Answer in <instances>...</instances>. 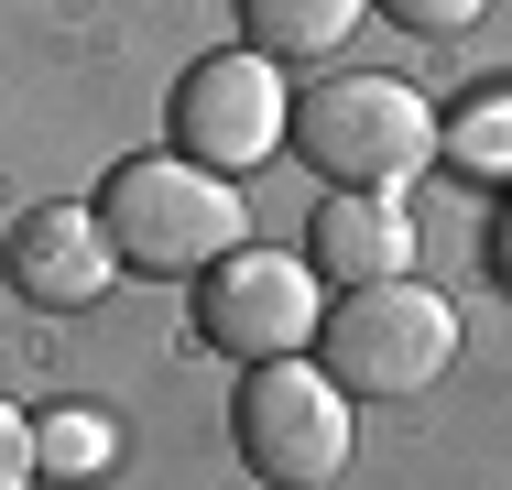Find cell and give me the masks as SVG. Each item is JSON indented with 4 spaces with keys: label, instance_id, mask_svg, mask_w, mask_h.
<instances>
[{
    "label": "cell",
    "instance_id": "1",
    "mask_svg": "<svg viewBox=\"0 0 512 490\" xmlns=\"http://www.w3.org/2000/svg\"><path fill=\"white\" fill-rule=\"evenodd\" d=\"M99 218L120 273H153V284H197L218 251H240V186L207 175L186 153H131L99 175Z\"/></svg>",
    "mask_w": 512,
    "mask_h": 490
},
{
    "label": "cell",
    "instance_id": "2",
    "mask_svg": "<svg viewBox=\"0 0 512 490\" xmlns=\"http://www.w3.org/2000/svg\"><path fill=\"white\" fill-rule=\"evenodd\" d=\"M295 153H306L327 186H360V196H404L425 164H436V109L425 88L404 77H371V66H338V77H316L295 88V131H284Z\"/></svg>",
    "mask_w": 512,
    "mask_h": 490
},
{
    "label": "cell",
    "instance_id": "3",
    "mask_svg": "<svg viewBox=\"0 0 512 490\" xmlns=\"http://www.w3.org/2000/svg\"><path fill=\"white\" fill-rule=\"evenodd\" d=\"M316 360L349 403H404L425 392L447 360H458V305L414 273H382V284H349L316 327Z\"/></svg>",
    "mask_w": 512,
    "mask_h": 490
},
{
    "label": "cell",
    "instance_id": "4",
    "mask_svg": "<svg viewBox=\"0 0 512 490\" xmlns=\"http://www.w3.org/2000/svg\"><path fill=\"white\" fill-rule=\"evenodd\" d=\"M251 480L273 490H327L349 469V392L327 382V360H251L240 371V414H229Z\"/></svg>",
    "mask_w": 512,
    "mask_h": 490
},
{
    "label": "cell",
    "instance_id": "5",
    "mask_svg": "<svg viewBox=\"0 0 512 490\" xmlns=\"http://www.w3.org/2000/svg\"><path fill=\"white\" fill-rule=\"evenodd\" d=\"M316 327H327V284H316L306 251L240 240V251H218V262L197 273V338L229 349L240 371H251V360H295V349H316Z\"/></svg>",
    "mask_w": 512,
    "mask_h": 490
},
{
    "label": "cell",
    "instance_id": "6",
    "mask_svg": "<svg viewBox=\"0 0 512 490\" xmlns=\"http://www.w3.org/2000/svg\"><path fill=\"white\" fill-rule=\"evenodd\" d=\"M284 131H295V98H284V66H273V55L229 44V55L186 66V88H175V153H186V164L251 175Z\"/></svg>",
    "mask_w": 512,
    "mask_h": 490
},
{
    "label": "cell",
    "instance_id": "7",
    "mask_svg": "<svg viewBox=\"0 0 512 490\" xmlns=\"http://www.w3.org/2000/svg\"><path fill=\"white\" fill-rule=\"evenodd\" d=\"M0 284L22 294V305H44V316H88V305L120 284V251H109L99 196H88V207H77V196L22 207L11 240H0Z\"/></svg>",
    "mask_w": 512,
    "mask_h": 490
},
{
    "label": "cell",
    "instance_id": "8",
    "mask_svg": "<svg viewBox=\"0 0 512 490\" xmlns=\"http://www.w3.org/2000/svg\"><path fill=\"white\" fill-rule=\"evenodd\" d=\"M306 262L327 294L349 284H382V273H404L414 262V229H404V196H360V186H327L306 218Z\"/></svg>",
    "mask_w": 512,
    "mask_h": 490
},
{
    "label": "cell",
    "instance_id": "9",
    "mask_svg": "<svg viewBox=\"0 0 512 490\" xmlns=\"http://www.w3.org/2000/svg\"><path fill=\"white\" fill-rule=\"evenodd\" d=\"M371 0H240V44L273 66H327Z\"/></svg>",
    "mask_w": 512,
    "mask_h": 490
},
{
    "label": "cell",
    "instance_id": "10",
    "mask_svg": "<svg viewBox=\"0 0 512 490\" xmlns=\"http://www.w3.org/2000/svg\"><path fill=\"white\" fill-rule=\"evenodd\" d=\"M109 458H120V425H109L99 403H55L44 425H33V469L44 480H109Z\"/></svg>",
    "mask_w": 512,
    "mask_h": 490
},
{
    "label": "cell",
    "instance_id": "11",
    "mask_svg": "<svg viewBox=\"0 0 512 490\" xmlns=\"http://www.w3.org/2000/svg\"><path fill=\"white\" fill-rule=\"evenodd\" d=\"M436 153L469 164V175H512V88H491L480 109H458V120H436Z\"/></svg>",
    "mask_w": 512,
    "mask_h": 490
},
{
    "label": "cell",
    "instance_id": "12",
    "mask_svg": "<svg viewBox=\"0 0 512 490\" xmlns=\"http://www.w3.org/2000/svg\"><path fill=\"white\" fill-rule=\"evenodd\" d=\"M371 11H393L404 33H469L480 22V0H371Z\"/></svg>",
    "mask_w": 512,
    "mask_h": 490
},
{
    "label": "cell",
    "instance_id": "13",
    "mask_svg": "<svg viewBox=\"0 0 512 490\" xmlns=\"http://www.w3.org/2000/svg\"><path fill=\"white\" fill-rule=\"evenodd\" d=\"M33 480H44V469H33V425L0 403V490H33Z\"/></svg>",
    "mask_w": 512,
    "mask_h": 490
}]
</instances>
